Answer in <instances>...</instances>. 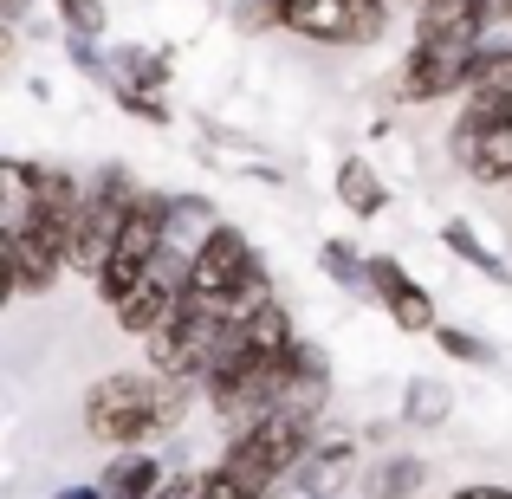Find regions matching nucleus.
Instances as JSON below:
<instances>
[{"label": "nucleus", "mask_w": 512, "mask_h": 499, "mask_svg": "<svg viewBox=\"0 0 512 499\" xmlns=\"http://www.w3.org/2000/svg\"><path fill=\"white\" fill-rule=\"evenodd\" d=\"M175 422H182V383L156 370H117L85 389V435L104 448H143Z\"/></svg>", "instance_id": "1"}, {"label": "nucleus", "mask_w": 512, "mask_h": 499, "mask_svg": "<svg viewBox=\"0 0 512 499\" xmlns=\"http://www.w3.org/2000/svg\"><path fill=\"white\" fill-rule=\"evenodd\" d=\"M312 441H318V422H312V415H299V409H266L260 422L234 428V441H227L221 461L234 467V474H247L260 493H273L286 474H299V467H305Z\"/></svg>", "instance_id": "2"}, {"label": "nucleus", "mask_w": 512, "mask_h": 499, "mask_svg": "<svg viewBox=\"0 0 512 499\" xmlns=\"http://www.w3.org/2000/svg\"><path fill=\"white\" fill-rule=\"evenodd\" d=\"M163 234H169V195H150V188H143L137 208L124 214V234H117L111 260H104V273H98V299L111 305V312L163 266Z\"/></svg>", "instance_id": "3"}, {"label": "nucleus", "mask_w": 512, "mask_h": 499, "mask_svg": "<svg viewBox=\"0 0 512 499\" xmlns=\"http://www.w3.org/2000/svg\"><path fill=\"white\" fill-rule=\"evenodd\" d=\"M448 150L474 182H512V91H474L448 124Z\"/></svg>", "instance_id": "4"}, {"label": "nucleus", "mask_w": 512, "mask_h": 499, "mask_svg": "<svg viewBox=\"0 0 512 499\" xmlns=\"http://www.w3.org/2000/svg\"><path fill=\"white\" fill-rule=\"evenodd\" d=\"M279 26L312 46H370L389 26V0H279Z\"/></svg>", "instance_id": "5"}, {"label": "nucleus", "mask_w": 512, "mask_h": 499, "mask_svg": "<svg viewBox=\"0 0 512 499\" xmlns=\"http://www.w3.org/2000/svg\"><path fill=\"white\" fill-rule=\"evenodd\" d=\"M266 266H260V253H253V240L240 234V227H214L208 240H201V253L188 260V299H201V305H227L247 279H260Z\"/></svg>", "instance_id": "6"}, {"label": "nucleus", "mask_w": 512, "mask_h": 499, "mask_svg": "<svg viewBox=\"0 0 512 499\" xmlns=\"http://www.w3.org/2000/svg\"><path fill=\"white\" fill-rule=\"evenodd\" d=\"M480 46L461 39H415L402 59V104H435V98H467Z\"/></svg>", "instance_id": "7"}, {"label": "nucleus", "mask_w": 512, "mask_h": 499, "mask_svg": "<svg viewBox=\"0 0 512 499\" xmlns=\"http://www.w3.org/2000/svg\"><path fill=\"white\" fill-rule=\"evenodd\" d=\"M7 266H13V292L39 299V292H52L72 273V240L52 234L46 221H26L20 234H7Z\"/></svg>", "instance_id": "8"}, {"label": "nucleus", "mask_w": 512, "mask_h": 499, "mask_svg": "<svg viewBox=\"0 0 512 499\" xmlns=\"http://www.w3.org/2000/svg\"><path fill=\"white\" fill-rule=\"evenodd\" d=\"M370 299L383 305L402 331H441L435 299H428V292L409 279V266H402L396 253H370Z\"/></svg>", "instance_id": "9"}, {"label": "nucleus", "mask_w": 512, "mask_h": 499, "mask_svg": "<svg viewBox=\"0 0 512 499\" xmlns=\"http://www.w3.org/2000/svg\"><path fill=\"white\" fill-rule=\"evenodd\" d=\"M182 299H188V279H182V273H169V266H156V273L143 279V286L130 292L124 305H117V325H124L130 337H143V344H150V337L163 331L175 312H182Z\"/></svg>", "instance_id": "10"}, {"label": "nucleus", "mask_w": 512, "mask_h": 499, "mask_svg": "<svg viewBox=\"0 0 512 499\" xmlns=\"http://www.w3.org/2000/svg\"><path fill=\"white\" fill-rule=\"evenodd\" d=\"M98 487H104V499H156L169 487V461H156L143 448H124L117 461H104Z\"/></svg>", "instance_id": "11"}, {"label": "nucleus", "mask_w": 512, "mask_h": 499, "mask_svg": "<svg viewBox=\"0 0 512 499\" xmlns=\"http://www.w3.org/2000/svg\"><path fill=\"white\" fill-rule=\"evenodd\" d=\"M227 337H234L247 357H286L292 344H299V331H292V312L286 305H260L253 318H240V325H227Z\"/></svg>", "instance_id": "12"}, {"label": "nucleus", "mask_w": 512, "mask_h": 499, "mask_svg": "<svg viewBox=\"0 0 512 499\" xmlns=\"http://www.w3.org/2000/svg\"><path fill=\"white\" fill-rule=\"evenodd\" d=\"M428 487V461L415 454H383V461L363 467V499H415Z\"/></svg>", "instance_id": "13"}, {"label": "nucleus", "mask_w": 512, "mask_h": 499, "mask_svg": "<svg viewBox=\"0 0 512 499\" xmlns=\"http://www.w3.org/2000/svg\"><path fill=\"white\" fill-rule=\"evenodd\" d=\"M350 461H357V441H312V454H305V467H299V487L305 499H331V487L350 474Z\"/></svg>", "instance_id": "14"}, {"label": "nucleus", "mask_w": 512, "mask_h": 499, "mask_svg": "<svg viewBox=\"0 0 512 499\" xmlns=\"http://www.w3.org/2000/svg\"><path fill=\"white\" fill-rule=\"evenodd\" d=\"M338 201L357 214V221H376V214L389 208V188H383V175L363 163V156H344L338 163Z\"/></svg>", "instance_id": "15"}, {"label": "nucleus", "mask_w": 512, "mask_h": 499, "mask_svg": "<svg viewBox=\"0 0 512 499\" xmlns=\"http://www.w3.org/2000/svg\"><path fill=\"white\" fill-rule=\"evenodd\" d=\"M441 247H448L454 253V260H467V266H474V273L480 279H493V286H512V266L500 260V253H493L487 247V240H480L474 234V227H467L461 221V214H454V221H441Z\"/></svg>", "instance_id": "16"}, {"label": "nucleus", "mask_w": 512, "mask_h": 499, "mask_svg": "<svg viewBox=\"0 0 512 499\" xmlns=\"http://www.w3.org/2000/svg\"><path fill=\"white\" fill-rule=\"evenodd\" d=\"M454 409V389L441 383V376H415L409 389H402V422L409 428H441Z\"/></svg>", "instance_id": "17"}, {"label": "nucleus", "mask_w": 512, "mask_h": 499, "mask_svg": "<svg viewBox=\"0 0 512 499\" xmlns=\"http://www.w3.org/2000/svg\"><path fill=\"white\" fill-rule=\"evenodd\" d=\"M318 266L338 279V292H350V299H363V292H370V253H357L350 240L331 234L325 247H318Z\"/></svg>", "instance_id": "18"}, {"label": "nucleus", "mask_w": 512, "mask_h": 499, "mask_svg": "<svg viewBox=\"0 0 512 499\" xmlns=\"http://www.w3.org/2000/svg\"><path fill=\"white\" fill-rule=\"evenodd\" d=\"M435 344H441V357H454V363H493V344H487L480 331L441 325V331H435Z\"/></svg>", "instance_id": "19"}, {"label": "nucleus", "mask_w": 512, "mask_h": 499, "mask_svg": "<svg viewBox=\"0 0 512 499\" xmlns=\"http://www.w3.org/2000/svg\"><path fill=\"white\" fill-rule=\"evenodd\" d=\"M52 13L65 20L72 39H98L104 33V0H52Z\"/></svg>", "instance_id": "20"}, {"label": "nucleus", "mask_w": 512, "mask_h": 499, "mask_svg": "<svg viewBox=\"0 0 512 499\" xmlns=\"http://www.w3.org/2000/svg\"><path fill=\"white\" fill-rule=\"evenodd\" d=\"M201 499H266L260 487H253L247 474H234L227 461H214L208 474H201Z\"/></svg>", "instance_id": "21"}, {"label": "nucleus", "mask_w": 512, "mask_h": 499, "mask_svg": "<svg viewBox=\"0 0 512 499\" xmlns=\"http://www.w3.org/2000/svg\"><path fill=\"white\" fill-rule=\"evenodd\" d=\"M156 499H201V474H169V487Z\"/></svg>", "instance_id": "22"}, {"label": "nucleus", "mask_w": 512, "mask_h": 499, "mask_svg": "<svg viewBox=\"0 0 512 499\" xmlns=\"http://www.w3.org/2000/svg\"><path fill=\"white\" fill-rule=\"evenodd\" d=\"M448 499H512V487H493V480H480V487H461V493H448Z\"/></svg>", "instance_id": "23"}, {"label": "nucleus", "mask_w": 512, "mask_h": 499, "mask_svg": "<svg viewBox=\"0 0 512 499\" xmlns=\"http://www.w3.org/2000/svg\"><path fill=\"white\" fill-rule=\"evenodd\" d=\"M52 499H104V487H59Z\"/></svg>", "instance_id": "24"}, {"label": "nucleus", "mask_w": 512, "mask_h": 499, "mask_svg": "<svg viewBox=\"0 0 512 499\" xmlns=\"http://www.w3.org/2000/svg\"><path fill=\"white\" fill-rule=\"evenodd\" d=\"M0 7H7V20H20V13H26V0H0Z\"/></svg>", "instance_id": "25"}]
</instances>
